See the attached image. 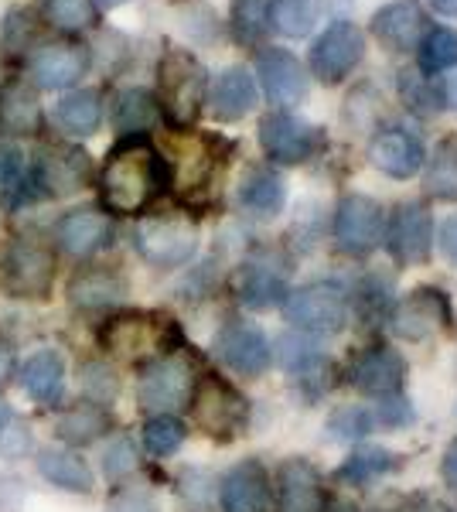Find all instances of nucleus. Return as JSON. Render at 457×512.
<instances>
[{
  "label": "nucleus",
  "mask_w": 457,
  "mask_h": 512,
  "mask_svg": "<svg viewBox=\"0 0 457 512\" xmlns=\"http://www.w3.org/2000/svg\"><path fill=\"white\" fill-rule=\"evenodd\" d=\"M103 458H106L103 465H106V475H110V478H127V475L137 468L134 444H130L127 437H120V441H113L110 448H106Z\"/></svg>",
  "instance_id": "nucleus-46"
},
{
  "label": "nucleus",
  "mask_w": 457,
  "mask_h": 512,
  "mask_svg": "<svg viewBox=\"0 0 457 512\" xmlns=\"http://www.w3.org/2000/svg\"><path fill=\"white\" fill-rule=\"evenodd\" d=\"M45 21L58 31H86L99 21L96 0H45Z\"/></svg>",
  "instance_id": "nucleus-39"
},
{
  "label": "nucleus",
  "mask_w": 457,
  "mask_h": 512,
  "mask_svg": "<svg viewBox=\"0 0 457 512\" xmlns=\"http://www.w3.org/2000/svg\"><path fill=\"white\" fill-rule=\"evenodd\" d=\"M41 127V103L35 89L21 79H7L0 86V130L14 137L38 134Z\"/></svg>",
  "instance_id": "nucleus-25"
},
{
  "label": "nucleus",
  "mask_w": 457,
  "mask_h": 512,
  "mask_svg": "<svg viewBox=\"0 0 457 512\" xmlns=\"http://www.w3.org/2000/svg\"><path fill=\"white\" fill-rule=\"evenodd\" d=\"M359 315L362 318H393V297L379 277H369L359 284Z\"/></svg>",
  "instance_id": "nucleus-44"
},
{
  "label": "nucleus",
  "mask_w": 457,
  "mask_h": 512,
  "mask_svg": "<svg viewBox=\"0 0 457 512\" xmlns=\"http://www.w3.org/2000/svg\"><path fill=\"white\" fill-rule=\"evenodd\" d=\"M256 79H260L267 103L277 110H290L307 93V69L284 48H263L256 55Z\"/></svg>",
  "instance_id": "nucleus-13"
},
{
  "label": "nucleus",
  "mask_w": 457,
  "mask_h": 512,
  "mask_svg": "<svg viewBox=\"0 0 457 512\" xmlns=\"http://www.w3.org/2000/svg\"><path fill=\"white\" fill-rule=\"evenodd\" d=\"M7 373H11V349L0 342V379H4Z\"/></svg>",
  "instance_id": "nucleus-57"
},
{
  "label": "nucleus",
  "mask_w": 457,
  "mask_h": 512,
  "mask_svg": "<svg viewBox=\"0 0 457 512\" xmlns=\"http://www.w3.org/2000/svg\"><path fill=\"white\" fill-rule=\"evenodd\" d=\"M58 123H62L69 134L89 137L103 123V96L99 89H76L58 103Z\"/></svg>",
  "instance_id": "nucleus-33"
},
{
  "label": "nucleus",
  "mask_w": 457,
  "mask_h": 512,
  "mask_svg": "<svg viewBox=\"0 0 457 512\" xmlns=\"http://www.w3.org/2000/svg\"><path fill=\"white\" fill-rule=\"evenodd\" d=\"M11 424H14V410H11V403H7L4 396H0V434H4Z\"/></svg>",
  "instance_id": "nucleus-56"
},
{
  "label": "nucleus",
  "mask_w": 457,
  "mask_h": 512,
  "mask_svg": "<svg viewBox=\"0 0 457 512\" xmlns=\"http://www.w3.org/2000/svg\"><path fill=\"white\" fill-rule=\"evenodd\" d=\"M440 475H444V482H447V489H451L457 495V441L447 448L444 454V465H440Z\"/></svg>",
  "instance_id": "nucleus-52"
},
{
  "label": "nucleus",
  "mask_w": 457,
  "mask_h": 512,
  "mask_svg": "<svg viewBox=\"0 0 457 512\" xmlns=\"http://www.w3.org/2000/svg\"><path fill=\"white\" fill-rule=\"evenodd\" d=\"M185 424L171 414H154L151 420L144 424V448L157 454V458H168L185 444Z\"/></svg>",
  "instance_id": "nucleus-40"
},
{
  "label": "nucleus",
  "mask_w": 457,
  "mask_h": 512,
  "mask_svg": "<svg viewBox=\"0 0 457 512\" xmlns=\"http://www.w3.org/2000/svg\"><path fill=\"white\" fill-rule=\"evenodd\" d=\"M110 427H113V417H110V410H106L103 403L82 400V403L69 407L62 417H58L55 431H58L62 441H69V444H89V441H96V437H103Z\"/></svg>",
  "instance_id": "nucleus-30"
},
{
  "label": "nucleus",
  "mask_w": 457,
  "mask_h": 512,
  "mask_svg": "<svg viewBox=\"0 0 457 512\" xmlns=\"http://www.w3.org/2000/svg\"><path fill=\"white\" fill-rule=\"evenodd\" d=\"M232 35L243 45H256L267 35V0H232Z\"/></svg>",
  "instance_id": "nucleus-41"
},
{
  "label": "nucleus",
  "mask_w": 457,
  "mask_h": 512,
  "mask_svg": "<svg viewBox=\"0 0 457 512\" xmlns=\"http://www.w3.org/2000/svg\"><path fill=\"white\" fill-rule=\"evenodd\" d=\"M28 444H31V437L28 431H21V427H7L4 434H0V451L4 454H11V458H21L24 451H28Z\"/></svg>",
  "instance_id": "nucleus-50"
},
{
  "label": "nucleus",
  "mask_w": 457,
  "mask_h": 512,
  "mask_svg": "<svg viewBox=\"0 0 457 512\" xmlns=\"http://www.w3.org/2000/svg\"><path fill=\"white\" fill-rule=\"evenodd\" d=\"M430 28V11L420 0H393L372 14V38L389 52H417Z\"/></svg>",
  "instance_id": "nucleus-11"
},
{
  "label": "nucleus",
  "mask_w": 457,
  "mask_h": 512,
  "mask_svg": "<svg viewBox=\"0 0 457 512\" xmlns=\"http://www.w3.org/2000/svg\"><path fill=\"white\" fill-rule=\"evenodd\" d=\"M386 216L369 195H345L335 209V246L348 256H369L379 246Z\"/></svg>",
  "instance_id": "nucleus-8"
},
{
  "label": "nucleus",
  "mask_w": 457,
  "mask_h": 512,
  "mask_svg": "<svg viewBox=\"0 0 457 512\" xmlns=\"http://www.w3.org/2000/svg\"><path fill=\"white\" fill-rule=\"evenodd\" d=\"M188 407H191V414H195L198 427H202L205 434L219 437V441H229V437L243 434L249 424L246 396L239 393L236 386H229L222 376H212V373L195 379Z\"/></svg>",
  "instance_id": "nucleus-4"
},
{
  "label": "nucleus",
  "mask_w": 457,
  "mask_h": 512,
  "mask_svg": "<svg viewBox=\"0 0 457 512\" xmlns=\"http://www.w3.org/2000/svg\"><path fill=\"white\" fill-rule=\"evenodd\" d=\"M386 250L396 263L403 267H417V263L430 260V246H434V216H430L427 202H400L393 209V216L386 219L382 229Z\"/></svg>",
  "instance_id": "nucleus-7"
},
{
  "label": "nucleus",
  "mask_w": 457,
  "mask_h": 512,
  "mask_svg": "<svg viewBox=\"0 0 457 512\" xmlns=\"http://www.w3.org/2000/svg\"><path fill=\"white\" fill-rule=\"evenodd\" d=\"M103 7H120V4H127V0H99Z\"/></svg>",
  "instance_id": "nucleus-58"
},
{
  "label": "nucleus",
  "mask_w": 457,
  "mask_h": 512,
  "mask_svg": "<svg viewBox=\"0 0 457 512\" xmlns=\"http://www.w3.org/2000/svg\"><path fill=\"white\" fill-rule=\"evenodd\" d=\"M106 512H157V506L144 489H123L110 499Z\"/></svg>",
  "instance_id": "nucleus-48"
},
{
  "label": "nucleus",
  "mask_w": 457,
  "mask_h": 512,
  "mask_svg": "<svg viewBox=\"0 0 457 512\" xmlns=\"http://www.w3.org/2000/svg\"><path fill=\"white\" fill-rule=\"evenodd\" d=\"M161 342V332L151 318L144 315H123L106 325V345L120 355H144L147 349Z\"/></svg>",
  "instance_id": "nucleus-34"
},
{
  "label": "nucleus",
  "mask_w": 457,
  "mask_h": 512,
  "mask_svg": "<svg viewBox=\"0 0 457 512\" xmlns=\"http://www.w3.org/2000/svg\"><path fill=\"white\" fill-rule=\"evenodd\" d=\"M215 352H219V359L239 376H263L273 359L267 335L256 325H246V321H236V325L222 328V332L215 335Z\"/></svg>",
  "instance_id": "nucleus-15"
},
{
  "label": "nucleus",
  "mask_w": 457,
  "mask_h": 512,
  "mask_svg": "<svg viewBox=\"0 0 457 512\" xmlns=\"http://www.w3.org/2000/svg\"><path fill=\"white\" fill-rule=\"evenodd\" d=\"M440 253H444L447 260L457 267V212L454 216H447L444 226H440Z\"/></svg>",
  "instance_id": "nucleus-51"
},
{
  "label": "nucleus",
  "mask_w": 457,
  "mask_h": 512,
  "mask_svg": "<svg viewBox=\"0 0 457 512\" xmlns=\"http://www.w3.org/2000/svg\"><path fill=\"white\" fill-rule=\"evenodd\" d=\"M21 386L38 403H55L65 390V359L55 349L28 355V362L21 366Z\"/></svg>",
  "instance_id": "nucleus-28"
},
{
  "label": "nucleus",
  "mask_w": 457,
  "mask_h": 512,
  "mask_svg": "<svg viewBox=\"0 0 457 512\" xmlns=\"http://www.w3.org/2000/svg\"><path fill=\"white\" fill-rule=\"evenodd\" d=\"M157 117H161V110H157L154 93H147V89H123V93H116V103H113L116 130L137 137V134H144V130H151Z\"/></svg>",
  "instance_id": "nucleus-32"
},
{
  "label": "nucleus",
  "mask_w": 457,
  "mask_h": 512,
  "mask_svg": "<svg viewBox=\"0 0 457 512\" xmlns=\"http://www.w3.org/2000/svg\"><path fill=\"white\" fill-rule=\"evenodd\" d=\"M427 192L440 202H457V137H444L430 154Z\"/></svg>",
  "instance_id": "nucleus-35"
},
{
  "label": "nucleus",
  "mask_w": 457,
  "mask_h": 512,
  "mask_svg": "<svg viewBox=\"0 0 457 512\" xmlns=\"http://www.w3.org/2000/svg\"><path fill=\"white\" fill-rule=\"evenodd\" d=\"M451 318V308H447L444 294L434 291V287H420L413 291L400 308H393V328L403 338H423L434 328H440Z\"/></svg>",
  "instance_id": "nucleus-21"
},
{
  "label": "nucleus",
  "mask_w": 457,
  "mask_h": 512,
  "mask_svg": "<svg viewBox=\"0 0 457 512\" xmlns=\"http://www.w3.org/2000/svg\"><path fill=\"white\" fill-rule=\"evenodd\" d=\"M168 185V164L144 137H127L110 151L99 171V195L116 216H137Z\"/></svg>",
  "instance_id": "nucleus-1"
},
{
  "label": "nucleus",
  "mask_w": 457,
  "mask_h": 512,
  "mask_svg": "<svg viewBox=\"0 0 457 512\" xmlns=\"http://www.w3.org/2000/svg\"><path fill=\"white\" fill-rule=\"evenodd\" d=\"M209 93V76L205 65L195 59L185 48H168L157 65V110L164 113V120L178 130H188L198 120Z\"/></svg>",
  "instance_id": "nucleus-2"
},
{
  "label": "nucleus",
  "mask_w": 457,
  "mask_h": 512,
  "mask_svg": "<svg viewBox=\"0 0 457 512\" xmlns=\"http://www.w3.org/2000/svg\"><path fill=\"white\" fill-rule=\"evenodd\" d=\"M324 512H328V509H324Z\"/></svg>",
  "instance_id": "nucleus-59"
},
{
  "label": "nucleus",
  "mask_w": 457,
  "mask_h": 512,
  "mask_svg": "<svg viewBox=\"0 0 457 512\" xmlns=\"http://www.w3.org/2000/svg\"><path fill=\"white\" fill-rule=\"evenodd\" d=\"M430 7H434L437 14H444V18H457V0H427Z\"/></svg>",
  "instance_id": "nucleus-55"
},
{
  "label": "nucleus",
  "mask_w": 457,
  "mask_h": 512,
  "mask_svg": "<svg viewBox=\"0 0 457 512\" xmlns=\"http://www.w3.org/2000/svg\"><path fill=\"white\" fill-rule=\"evenodd\" d=\"M376 420H379V424H386V427L410 424V407H406V400H403L400 393H396V396H386V403L379 407Z\"/></svg>",
  "instance_id": "nucleus-49"
},
{
  "label": "nucleus",
  "mask_w": 457,
  "mask_h": 512,
  "mask_svg": "<svg viewBox=\"0 0 457 512\" xmlns=\"http://www.w3.org/2000/svg\"><path fill=\"white\" fill-rule=\"evenodd\" d=\"M369 161L389 178H413L427 161L423 140L406 127H382L369 144Z\"/></svg>",
  "instance_id": "nucleus-17"
},
{
  "label": "nucleus",
  "mask_w": 457,
  "mask_h": 512,
  "mask_svg": "<svg viewBox=\"0 0 457 512\" xmlns=\"http://www.w3.org/2000/svg\"><path fill=\"white\" fill-rule=\"evenodd\" d=\"M321 0H270L267 28L280 31L284 38H307L321 18Z\"/></svg>",
  "instance_id": "nucleus-31"
},
{
  "label": "nucleus",
  "mask_w": 457,
  "mask_h": 512,
  "mask_svg": "<svg viewBox=\"0 0 457 512\" xmlns=\"http://www.w3.org/2000/svg\"><path fill=\"white\" fill-rule=\"evenodd\" d=\"M284 315L294 328L311 335H335L345 328L348 318V297L331 280L307 284L301 291H290L284 301Z\"/></svg>",
  "instance_id": "nucleus-6"
},
{
  "label": "nucleus",
  "mask_w": 457,
  "mask_h": 512,
  "mask_svg": "<svg viewBox=\"0 0 457 512\" xmlns=\"http://www.w3.org/2000/svg\"><path fill=\"white\" fill-rule=\"evenodd\" d=\"M82 386H86L89 393H96V403L116 393V379L110 376V369L99 366V362H89V366L82 369Z\"/></svg>",
  "instance_id": "nucleus-47"
},
{
  "label": "nucleus",
  "mask_w": 457,
  "mask_h": 512,
  "mask_svg": "<svg viewBox=\"0 0 457 512\" xmlns=\"http://www.w3.org/2000/svg\"><path fill=\"white\" fill-rule=\"evenodd\" d=\"M209 103H212L215 120H222V123L243 120L246 113L256 106V79H253V72L243 69V65H232V69H226L219 79H215Z\"/></svg>",
  "instance_id": "nucleus-23"
},
{
  "label": "nucleus",
  "mask_w": 457,
  "mask_h": 512,
  "mask_svg": "<svg viewBox=\"0 0 457 512\" xmlns=\"http://www.w3.org/2000/svg\"><path fill=\"white\" fill-rule=\"evenodd\" d=\"M123 294H127V280L110 267H86L69 280V301L86 311L110 308L123 301Z\"/></svg>",
  "instance_id": "nucleus-26"
},
{
  "label": "nucleus",
  "mask_w": 457,
  "mask_h": 512,
  "mask_svg": "<svg viewBox=\"0 0 457 512\" xmlns=\"http://www.w3.org/2000/svg\"><path fill=\"white\" fill-rule=\"evenodd\" d=\"M440 96H444V106L457 110V76H447L440 82Z\"/></svg>",
  "instance_id": "nucleus-54"
},
{
  "label": "nucleus",
  "mask_w": 457,
  "mask_h": 512,
  "mask_svg": "<svg viewBox=\"0 0 457 512\" xmlns=\"http://www.w3.org/2000/svg\"><path fill=\"white\" fill-rule=\"evenodd\" d=\"M393 465H396V461H393V454H389V451H382V448H359V451L348 454V461L342 465V478H345V482L362 485V482H372V478L386 475Z\"/></svg>",
  "instance_id": "nucleus-42"
},
{
  "label": "nucleus",
  "mask_w": 457,
  "mask_h": 512,
  "mask_svg": "<svg viewBox=\"0 0 457 512\" xmlns=\"http://www.w3.org/2000/svg\"><path fill=\"white\" fill-rule=\"evenodd\" d=\"M55 239L69 256H93L113 243V219L99 209H72L55 222Z\"/></svg>",
  "instance_id": "nucleus-19"
},
{
  "label": "nucleus",
  "mask_w": 457,
  "mask_h": 512,
  "mask_svg": "<svg viewBox=\"0 0 457 512\" xmlns=\"http://www.w3.org/2000/svg\"><path fill=\"white\" fill-rule=\"evenodd\" d=\"M284 178L273 168H249L246 178L239 181V205L256 219H273L280 209H284Z\"/></svg>",
  "instance_id": "nucleus-27"
},
{
  "label": "nucleus",
  "mask_w": 457,
  "mask_h": 512,
  "mask_svg": "<svg viewBox=\"0 0 457 512\" xmlns=\"http://www.w3.org/2000/svg\"><path fill=\"white\" fill-rule=\"evenodd\" d=\"M24 178H28L24 154L14 144H0V202L11 205L14 198L24 195Z\"/></svg>",
  "instance_id": "nucleus-43"
},
{
  "label": "nucleus",
  "mask_w": 457,
  "mask_h": 512,
  "mask_svg": "<svg viewBox=\"0 0 457 512\" xmlns=\"http://www.w3.org/2000/svg\"><path fill=\"white\" fill-rule=\"evenodd\" d=\"M191 390H195V376H191V369L181 359L164 355V359H154L151 366L144 369L140 386H137V396H140V407L144 410L171 414V410H178V407H188Z\"/></svg>",
  "instance_id": "nucleus-10"
},
{
  "label": "nucleus",
  "mask_w": 457,
  "mask_h": 512,
  "mask_svg": "<svg viewBox=\"0 0 457 512\" xmlns=\"http://www.w3.org/2000/svg\"><path fill=\"white\" fill-rule=\"evenodd\" d=\"M236 294L246 308L267 311L287 301V277L273 263H246L236 277Z\"/></svg>",
  "instance_id": "nucleus-24"
},
{
  "label": "nucleus",
  "mask_w": 457,
  "mask_h": 512,
  "mask_svg": "<svg viewBox=\"0 0 457 512\" xmlns=\"http://www.w3.org/2000/svg\"><path fill=\"white\" fill-rule=\"evenodd\" d=\"M134 246L147 263L174 270L188 263L198 250V222L185 212H161L144 216L134 229Z\"/></svg>",
  "instance_id": "nucleus-3"
},
{
  "label": "nucleus",
  "mask_w": 457,
  "mask_h": 512,
  "mask_svg": "<svg viewBox=\"0 0 457 512\" xmlns=\"http://www.w3.org/2000/svg\"><path fill=\"white\" fill-rule=\"evenodd\" d=\"M0 280L14 297H45L55 280V256L38 243H14L0 263Z\"/></svg>",
  "instance_id": "nucleus-12"
},
{
  "label": "nucleus",
  "mask_w": 457,
  "mask_h": 512,
  "mask_svg": "<svg viewBox=\"0 0 457 512\" xmlns=\"http://www.w3.org/2000/svg\"><path fill=\"white\" fill-rule=\"evenodd\" d=\"M420 72L437 76V72L457 69V31L454 28H430V35L420 41Z\"/></svg>",
  "instance_id": "nucleus-38"
},
{
  "label": "nucleus",
  "mask_w": 457,
  "mask_h": 512,
  "mask_svg": "<svg viewBox=\"0 0 457 512\" xmlns=\"http://www.w3.org/2000/svg\"><path fill=\"white\" fill-rule=\"evenodd\" d=\"M28 69L41 89H65L86 76L89 48L79 45V41H52V45H41L31 55Z\"/></svg>",
  "instance_id": "nucleus-16"
},
{
  "label": "nucleus",
  "mask_w": 457,
  "mask_h": 512,
  "mask_svg": "<svg viewBox=\"0 0 457 512\" xmlns=\"http://www.w3.org/2000/svg\"><path fill=\"white\" fill-rule=\"evenodd\" d=\"M406 379V359L396 349L372 345L362 349L348 366V383L369 396H396Z\"/></svg>",
  "instance_id": "nucleus-14"
},
{
  "label": "nucleus",
  "mask_w": 457,
  "mask_h": 512,
  "mask_svg": "<svg viewBox=\"0 0 457 512\" xmlns=\"http://www.w3.org/2000/svg\"><path fill=\"white\" fill-rule=\"evenodd\" d=\"M410 512H451V506H447V502H440V499H434V495H427V499L413 502Z\"/></svg>",
  "instance_id": "nucleus-53"
},
{
  "label": "nucleus",
  "mask_w": 457,
  "mask_h": 512,
  "mask_svg": "<svg viewBox=\"0 0 457 512\" xmlns=\"http://www.w3.org/2000/svg\"><path fill=\"white\" fill-rule=\"evenodd\" d=\"M365 59V31L352 21H331L318 38L311 41L307 69L324 86H338L352 76Z\"/></svg>",
  "instance_id": "nucleus-5"
},
{
  "label": "nucleus",
  "mask_w": 457,
  "mask_h": 512,
  "mask_svg": "<svg viewBox=\"0 0 457 512\" xmlns=\"http://www.w3.org/2000/svg\"><path fill=\"white\" fill-rule=\"evenodd\" d=\"M89 175H93V164H89L86 151H79V147H58V151L45 154V161L38 164L35 181L45 185L48 195H69L86 188Z\"/></svg>",
  "instance_id": "nucleus-22"
},
{
  "label": "nucleus",
  "mask_w": 457,
  "mask_h": 512,
  "mask_svg": "<svg viewBox=\"0 0 457 512\" xmlns=\"http://www.w3.org/2000/svg\"><path fill=\"white\" fill-rule=\"evenodd\" d=\"M38 472L45 482H52L65 492H93V472H89V465L76 451L45 448L38 454Z\"/></svg>",
  "instance_id": "nucleus-29"
},
{
  "label": "nucleus",
  "mask_w": 457,
  "mask_h": 512,
  "mask_svg": "<svg viewBox=\"0 0 457 512\" xmlns=\"http://www.w3.org/2000/svg\"><path fill=\"white\" fill-rule=\"evenodd\" d=\"M222 509L226 512H267L270 509V482L260 461H239L222 478Z\"/></svg>",
  "instance_id": "nucleus-20"
},
{
  "label": "nucleus",
  "mask_w": 457,
  "mask_h": 512,
  "mask_svg": "<svg viewBox=\"0 0 457 512\" xmlns=\"http://www.w3.org/2000/svg\"><path fill=\"white\" fill-rule=\"evenodd\" d=\"M277 509L280 512H324L328 495L318 468L304 458H290L277 472Z\"/></svg>",
  "instance_id": "nucleus-18"
},
{
  "label": "nucleus",
  "mask_w": 457,
  "mask_h": 512,
  "mask_svg": "<svg viewBox=\"0 0 457 512\" xmlns=\"http://www.w3.org/2000/svg\"><path fill=\"white\" fill-rule=\"evenodd\" d=\"M400 99L406 110H413L417 117H437L444 110V96H440V82H434L427 72L420 69H403L400 72Z\"/></svg>",
  "instance_id": "nucleus-36"
},
{
  "label": "nucleus",
  "mask_w": 457,
  "mask_h": 512,
  "mask_svg": "<svg viewBox=\"0 0 457 512\" xmlns=\"http://www.w3.org/2000/svg\"><path fill=\"white\" fill-rule=\"evenodd\" d=\"M260 147L277 164H301L321 147V130L287 110H273L260 120Z\"/></svg>",
  "instance_id": "nucleus-9"
},
{
  "label": "nucleus",
  "mask_w": 457,
  "mask_h": 512,
  "mask_svg": "<svg viewBox=\"0 0 457 512\" xmlns=\"http://www.w3.org/2000/svg\"><path fill=\"white\" fill-rule=\"evenodd\" d=\"M178 181L181 188H205V181L212 178L215 171V151H212V140L205 137H191L181 144L178 151Z\"/></svg>",
  "instance_id": "nucleus-37"
},
{
  "label": "nucleus",
  "mask_w": 457,
  "mask_h": 512,
  "mask_svg": "<svg viewBox=\"0 0 457 512\" xmlns=\"http://www.w3.org/2000/svg\"><path fill=\"white\" fill-rule=\"evenodd\" d=\"M372 414H365V407H345L338 410V414H331L328 420V431L331 437H342V441H348V437H365L372 431Z\"/></svg>",
  "instance_id": "nucleus-45"
}]
</instances>
